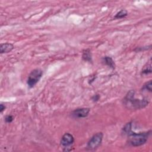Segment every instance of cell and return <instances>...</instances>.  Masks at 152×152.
<instances>
[{"label": "cell", "mask_w": 152, "mask_h": 152, "mask_svg": "<svg viewBox=\"0 0 152 152\" xmlns=\"http://www.w3.org/2000/svg\"><path fill=\"white\" fill-rule=\"evenodd\" d=\"M131 123H128L123 128L125 134L128 136V143L134 147H139L144 144L148 140L151 131L136 133L131 129Z\"/></svg>", "instance_id": "6da1fadb"}, {"label": "cell", "mask_w": 152, "mask_h": 152, "mask_svg": "<svg viewBox=\"0 0 152 152\" xmlns=\"http://www.w3.org/2000/svg\"><path fill=\"white\" fill-rule=\"evenodd\" d=\"M149 103L147 99H142L135 98L134 90H130L123 99V105L128 109L137 110L146 107Z\"/></svg>", "instance_id": "7a4b0ae2"}, {"label": "cell", "mask_w": 152, "mask_h": 152, "mask_svg": "<svg viewBox=\"0 0 152 152\" xmlns=\"http://www.w3.org/2000/svg\"><path fill=\"white\" fill-rule=\"evenodd\" d=\"M43 74V71L39 68L33 70L29 74L27 84L30 88L33 87L41 79Z\"/></svg>", "instance_id": "3957f363"}, {"label": "cell", "mask_w": 152, "mask_h": 152, "mask_svg": "<svg viewBox=\"0 0 152 152\" xmlns=\"http://www.w3.org/2000/svg\"><path fill=\"white\" fill-rule=\"evenodd\" d=\"M103 133L98 132L93 136L87 144V148L89 150H94L97 148L102 143L103 140Z\"/></svg>", "instance_id": "277c9868"}, {"label": "cell", "mask_w": 152, "mask_h": 152, "mask_svg": "<svg viewBox=\"0 0 152 152\" xmlns=\"http://www.w3.org/2000/svg\"><path fill=\"white\" fill-rule=\"evenodd\" d=\"M90 109L87 108H77L71 112V115L75 118H83L89 115Z\"/></svg>", "instance_id": "5b68a950"}, {"label": "cell", "mask_w": 152, "mask_h": 152, "mask_svg": "<svg viewBox=\"0 0 152 152\" xmlns=\"http://www.w3.org/2000/svg\"><path fill=\"white\" fill-rule=\"evenodd\" d=\"M74 139L72 135L70 133H65L63 135L61 140V144L64 148H69L74 143Z\"/></svg>", "instance_id": "8992f818"}, {"label": "cell", "mask_w": 152, "mask_h": 152, "mask_svg": "<svg viewBox=\"0 0 152 152\" xmlns=\"http://www.w3.org/2000/svg\"><path fill=\"white\" fill-rule=\"evenodd\" d=\"M14 45L10 43L1 44L0 45V53H8L14 49Z\"/></svg>", "instance_id": "52a82bcc"}, {"label": "cell", "mask_w": 152, "mask_h": 152, "mask_svg": "<svg viewBox=\"0 0 152 152\" xmlns=\"http://www.w3.org/2000/svg\"><path fill=\"white\" fill-rule=\"evenodd\" d=\"M82 58L84 61L91 63L92 62V55L89 49H85L83 51Z\"/></svg>", "instance_id": "ba28073f"}, {"label": "cell", "mask_w": 152, "mask_h": 152, "mask_svg": "<svg viewBox=\"0 0 152 152\" xmlns=\"http://www.w3.org/2000/svg\"><path fill=\"white\" fill-rule=\"evenodd\" d=\"M103 61L105 63V65L108 66L109 67L111 68L112 69H115V64L114 63L112 58L110 56H105L103 58Z\"/></svg>", "instance_id": "9c48e42d"}, {"label": "cell", "mask_w": 152, "mask_h": 152, "mask_svg": "<svg viewBox=\"0 0 152 152\" xmlns=\"http://www.w3.org/2000/svg\"><path fill=\"white\" fill-rule=\"evenodd\" d=\"M128 15V12L125 10H121L119 12H118L116 15L114 17L115 19H121L125 17Z\"/></svg>", "instance_id": "30bf717a"}, {"label": "cell", "mask_w": 152, "mask_h": 152, "mask_svg": "<svg viewBox=\"0 0 152 152\" xmlns=\"http://www.w3.org/2000/svg\"><path fill=\"white\" fill-rule=\"evenodd\" d=\"M141 90L143 91H148L149 92L152 91V83H151V80H149L148 82H146L143 86Z\"/></svg>", "instance_id": "8fae6325"}, {"label": "cell", "mask_w": 152, "mask_h": 152, "mask_svg": "<svg viewBox=\"0 0 152 152\" xmlns=\"http://www.w3.org/2000/svg\"><path fill=\"white\" fill-rule=\"evenodd\" d=\"M151 72V63L147 64L146 65H145L141 71V74H148Z\"/></svg>", "instance_id": "7c38bea8"}, {"label": "cell", "mask_w": 152, "mask_h": 152, "mask_svg": "<svg viewBox=\"0 0 152 152\" xmlns=\"http://www.w3.org/2000/svg\"><path fill=\"white\" fill-rule=\"evenodd\" d=\"M14 118H13V117L11 115H8L5 118V121L7 123H11L12 122V121H13Z\"/></svg>", "instance_id": "4fadbf2b"}, {"label": "cell", "mask_w": 152, "mask_h": 152, "mask_svg": "<svg viewBox=\"0 0 152 152\" xmlns=\"http://www.w3.org/2000/svg\"><path fill=\"white\" fill-rule=\"evenodd\" d=\"M99 98H100V96H99V94H94V96L92 97V99L94 102L98 101L99 99Z\"/></svg>", "instance_id": "5bb4252c"}, {"label": "cell", "mask_w": 152, "mask_h": 152, "mask_svg": "<svg viewBox=\"0 0 152 152\" xmlns=\"http://www.w3.org/2000/svg\"><path fill=\"white\" fill-rule=\"evenodd\" d=\"M6 106L5 105H4L3 104H1L0 105V112H1V113H3V112L5 110V109H6Z\"/></svg>", "instance_id": "9a60e30c"}]
</instances>
